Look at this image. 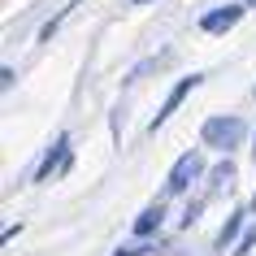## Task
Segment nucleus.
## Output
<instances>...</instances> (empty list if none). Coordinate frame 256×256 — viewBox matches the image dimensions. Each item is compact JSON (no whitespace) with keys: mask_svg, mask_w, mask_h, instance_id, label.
<instances>
[{"mask_svg":"<svg viewBox=\"0 0 256 256\" xmlns=\"http://www.w3.org/2000/svg\"><path fill=\"white\" fill-rule=\"evenodd\" d=\"M243 130H248L243 118H208V122H204V144H208V148L230 152V148L243 139Z\"/></svg>","mask_w":256,"mask_h":256,"instance_id":"obj_1","label":"nucleus"},{"mask_svg":"<svg viewBox=\"0 0 256 256\" xmlns=\"http://www.w3.org/2000/svg\"><path fill=\"white\" fill-rule=\"evenodd\" d=\"M200 156L196 152H187V156H178V165H174V174H170V182H165V196H178V191H187L196 178H200Z\"/></svg>","mask_w":256,"mask_h":256,"instance_id":"obj_2","label":"nucleus"},{"mask_svg":"<svg viewBox=\"0 0 256 256\" xmlns=\"http://www.w3.org/2000/svg\"><path fill=\"white\" fill-rule=\"evenodd\" d=\"M191 87H200V74H187V78H182V82H178V87H174V92H170V100H165V108H156V118H152V130L170 122V113H174V108L182 104V96H187Z\"/></svg>","mask_w":256,"mask_h":256,"instance_id":"obj_3","label":"nucleus"},{"mask_svg":"<svg viewBox=\"0 0 256 256\" xmlns=\"http://www.w3.org/2000/svg\"><path fill=\"white\" fill-rule=\"evenodd\" d=\"M66 161H70V139L61 135V139L52 144V152L44 156V165H40V174H35V178H40V182H52V174H56V170H61Z\"/></svg>","mask_w":256,"mask_h":256,"instance_id":"obj_4","label":"nucleus"},{"mask_svg":"<svg viewBox=\"0 0 256 256\" xmlns=\"http://www.w3.org/2000/svg\"><path fill=\"white\" fill-rule=\"evenodd\" d=\"M239 14H243V4H226V9L204 14V18H200V26H204V30H230L234 22H239Z\"/></svg>","mask_w":256,"mask_h":256,"instance_id":"obj_5","label":"nucleus"},{"mask_svg":"<svg viewBox=\"0 0 256 256\" xmlns=\"http://www.w3.org/2000/svg\"><path fill=\"white\" fill-rule=\"evenodd\" d=\"M161 222H165V208L156 204V208H148V213L135 222V234H152V230H161Z\"/></svg>","mask_w":256,"mask_h":256,"instance_id":"obj_6","label":"nucleus"},{"mask_svg":"<svg viewBox=\"0 0 256 256\" xmlns=\"http://www.w3.org/2000/svg\"><path fill=\"white\" fill-rule=\"evenodd\" d=\"M239 222H243V217L234 213V217H230V222H226V226H222V234H217V248H222V252H226L230 243H234V234H239Z\"/></svg>","mask_w":256,"mask_h":256,"instance_id":"obj_7","label":"nucleus"},{"mask_svg":"<svg viewBox=\"0 0 256 256\" xmlns=\"http://www.w3.org/2000/svg\"><path fill=\"white\" fill-rule=\"evenodd\" d=\"M70 9H74V4H66V9H61V14H56L52 22H48V26H44V40H52V35H56V26H61V22L70 18Z\"/></svg>","mask_w":256,"mask_h":256,"instance_id":"obj_8","label":"nucleus"},{"mask_svg":"<svg viewBox=\"0 0 256 256\" xmlns=\"http://www.w3.org/2000/svg\"><path fill=\"white\" fill-rule=\"evenodd\" d=\"M230 178H234V165H217V170H213V187H222V182H230Z\"/></svg>","mask_w":256,"mask_h":256,"instance_id":"obj_9","label":"nucleus"},{"mask_svg":"<svg viewBox=\"0 0 256 256\" xmlns=\"http://www.w3.org/2000/svg\"><path fill=\"white\" fill-rule=\"evenodd\" d=\"M252 248H256V230H248V234H243V243H239V248H234V256H248V252H252Z\"/></svg>","mask_w":256,"mask_h":256,"instance_id":"obj_10","label":"nucleus"},{"mask_svg":"<svg viewBox=\"0 0 256 256\" xmlns=\"http://www.w3.org/2000/svg\"><path fill=\"white\" fill-rule=\"evenodd\" d=\"M148 248H126V252H113V256H144Z\"/></svg>","mask_w":256,"mask_h":256,"instance_id":"obj_11","label":"nucleus"},{"mask_svg":"<svg viewBox=\"0 0 256 256\" xmlns=\"http://www.w3.org/2000/svg\"><path fill=\"white\" fill-rule=\"evenodd\" d=\"M243 4H252V9H256V0H243Z\"/></svg>","mask_w":256,"mask_h":256,"instance_id":"obj_12","label":"nucleus"},{"mask_svg":"<svg viewBox=\"0 0 256 256\" xmlns=\"http://www.w3.org/2000/svg\"><path fill=\"white\" fill-rule=\"evenodd\" d=\"M252 208H256V196H252Z\"/></svg>","mask_w":256,"mask_h":256,"instance_id":"obj_13","label":"nucleus"},{"mask_svg":"<svg viewBox=\"0 0 256 256\" xmlns=\"http://www.w3.org/2000/svg\"><path fill=\"white\" fill-rule=\"evenodd\" d=\"M135 4H144V0H135Z\"/></svg>","mask_w":256,"mask_h":256,"instance_id":"obj_14","label":"nucleus"}]
</instances>
